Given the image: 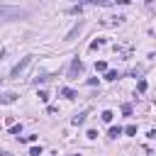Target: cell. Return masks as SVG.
Returning <instances> with one entry per match:
<instances>
[{
  "label": "cell",
  "mask_w": 156,
  "mask_h": 156,
  "mask_svg": "<svg viewBox=\"0 0 156 156\" xmlns=\"http://www.w3.org/2000/svg\"><path fill=\"white\" fill-rule=\"evenodd\" d=\"M37 98H39L41 102H46V100H49V93H46V90H39V93H37Z\"/></svg>",
  "instance_id": "obj_12"
},
{
  "label": "cell",
  "mask_w": 156,
  "mask_h": 156,
  "mask_svg": "<svg viewBox=\"0 0 156 156\" xmlns=\"http://www.w3.org/2000/svg\"><path fill=\"white\" fill-rule=\"evenodd\" d=\"M129 112H132V105H129V102H127V105H122V115H129Z\"/></svg>",
  "instance_id": "obj_19"
},
{
  "label": "cell",
  "mask_w": 156,
  "mask_h": 156,
  "mask_svg": "<svg viewBox=\"0 0 156 156\" xmlns=\"http://www.w3.org/2000/svg\"><path fill=\"white\" fill-rule=\"evenodd\" d=\"M17 100V93H2L0 95V105H10V102H15Z\"/></svg>",
  "instance_id": "obj_5"
},
{
  "label": "cell",
  "mask_w": 156,
  "mask_h": 156,
  "mask_svg": "<svg viewBox=\"0 0 156 156\" xmlns=\"http://www.w3.org/2000/svg\"><path fill=\"white\" fill-rule=\"evenodd\" d=\"M102 44H105V41H102V39H95V41H90V49H93V51H95V49H98V46H102Z\"/></svg>",
  "instance_id": "obj_14"
},
{
  "label": "cell",
  "mask_w": 156,
  "mask_h": 156,
  "mask_svg": "<svg viewBox=\"0 0 156 156\" xmlns=\"http://www.w3.org/2000/svg\"><path fill=\"white\" fill-rule=\"evenodd\" d=\"M95 71L105 73V71H107V63H105V61H95Z\"/></svg>",
  "instance_id": "obj_10"
},
{
  "label": "cell",
  "mask_w": 156,
  "mask_h": 156,
  "mask_svg": "<svg viewBox=\"0 0 156 156\" xmlns=\"http://www.w3.org/2000/svg\"><path fill=\"white\" fill-rule=\"evenodd\" d=\"M83 73V61L80 58H73L71 61V68H68V78H78Z\"/></svg>",
  "instance_id": "obj_3"
},
{
  "label": "cell",
  "mask_w": 156,
  "mask_h": 156,
  "mask_svg": "<svg viewBox=\"0 0 156 156\" xmlns=\"http://www.w3.org/2000/svg\"><path fill=\"white\" fill-rule=\"evenodd\" d=\"M80 29H83V22L78 20V24H73V27H71V32H68V34H66L63 39H66V41H73V39H76V37L80 34Z\"/></svg>",
  "instance_id": "obj_4"
},
{
  "label": "cell",
  "mask_w": 156,
  "mask_h": 156,
  "mask_svg": "<svg viewBox=\"0 0 156 156\" xmlns=\"http://www.w3.org/2000/svg\"><path fill=\"white\" fill-rule=\"evenodd\" d=\"M117 78H119L117 71H105V80H117Z\"/></svg>",
  "instance_id": "obj_8"
},
{
  "label": "cell",
  "mask_w": 156,
  "mask_h": 156,
  "mask_svg": "<svg viewBox=\"0 0 156 156\" xmlns=\"http://www.w3.org/2000/svg\"><path fill=\"white\" fill-rule=\"evenodd\" d=\"M124 132H127V134H129V136H134V134H136V127H134V124H129V127H127V129H124Z\"/></svg>",
  "instance_id": "obj_17"
},
{
  "label": "cell",
  "mask_w": 156,
  "mask_h": 156,
  "mask_svg": "<svg viewBox=\"0 0 156 156\" xmlns=\"http://www.w3.org/2000/svg\"><path fill=\"white\" fill-rule=\"evenodd\" d=\"M24 15H27V12L20 10V7H0V20H10V17L20 20V17H24Z\"/></svg>",
  "instance_id": "obj_2"
},
{
  "label": "cell",
  "mask_w": 156,
  "mask_h": 156,
  "mask_svg": "<svg viewBox=\"0 0 156 156\" xmlns=\"http://www.w3.org/2000/svg\"><path fill=\"white\" fill-rule=\"evenodd\" d=\"M0 156H12V154H7V151H0Z\"/></svg>",
  "instance_id": "obj_20"
},
{
  "label": "cell",
  "mask_w": 156,
  "mask_h": 156,
  "mask_svg": "<svg viewBox=\"0 0 156 156\" xmlns=\"http://www.w3.org/2000/svg\"><path fill=\"white\" fill-rule=\"evenodd\" d=\"M46 80H49L46 76H37V78H34V83H37V85H39V83H46Z\"/></svg>",
  "instance_id": "obj_18"
},
{
  "label": "cell",
  "mask_w": 156,
  "mask_h": 156,
  "mask_svg": "<svg viewBox=\"0 0 156 156\" xmlns=\"http://www.w3.org/2000/svg\"><path fill=\"white\" fill-rule=\"evenodd\" d=\"M136 90L144 93V90H146V80H139V83H136Z\"/></svg>",
  "instance_id": "obj_16"
},
{
  "label": "cell",
  "mask_w": 156,
  "mask_h": 156,
  "mask_svg": "<svg viewBox=\"0 0 156 156\" xmlns=\"http://www.w3.org/2000/svg\"><path fill=\"white\" fill-rule=\"evenodd\" d=\"M29 63H32V56H24L20 63H15V66H12V71H10V78H20V76L27 71V66H29Z\"/></svg>",
  "instance_id": "obj_1"
},
{
  "label": "cell",
  "mask_w": 156,
  "mask_h": 156,
  "mask_svg": "<svg viewBox=\"0 0 156 156\" xmlns=\"http://www.w3.org/2000/svg\"><path fill=\"white\" fill-rule=\"evenodd\" d=\"M41 151H44L41 146H32V149H29V156H41Z\"/></svg>",
  "instance_id": "obj_11"
},
{
  "label": "cell",
  "mask_w": 156,
  "mask_h": 156,
  "mask_svg": "<svg viewBox=\"0 0 156 156\" xmlns=\"http://www.w3.org/2000/svg\"><path fill=\"white\" fill-rule=\"evenodd\" d=\"M112 117H115V115H112L110 110H105V112H102V122H112Z\"/></svg>",
  "instance_id": "obj_13"
},
{
  "label": "cell",
  "mask_w": 156,
  "mask_h": 156,
  "mask_svg": "<svg viewBox=\"0 0 156 156\" xmlns=\"http://www.w3.org/2000/svg\"><path fill=\"white\" fill-rule=\"evenodd\" d=\"M85 117H88V112H80V115H76V117H73V124H83V122H85Z\"/></svg>",
  "instance_id": "obj_9"
},
{
  "label": "cell",
  "mask_w": 156,
  "mask_h": 156,
  "mask_svg": "<svg viewBox=\"0 0 156 156\" xmlns=\"http://www.w3.org/2000/svg\"><path fill=\"white\" fill-rule=\"evenodd\" d=\"M73 156H78V154H73Z\"/></svg>",
  "instance_id": "obj_21"
},
{
  "label": "cell",
  "mask_w": 156,
  "mask_h": 156,
  "mask_svg": "<svg viewBox=\"0 0 156 156\" xmlns=\"http://www.w3.org/2000/svg\"><path fill=\"white\" fill-rule=\"evenodd\" d=\"M107 134H110V139H117V136L122 134V127H110V132H107Z\"/></svg>",
  "instance_id": "obj_7"
},
{
  "label": "cell",
  "mask_w": 156,
  "mask_h": 156,
  "mask_svg": "<svg viewBox=\"0 0 156 156\" xmlns=\"http://www.w3.org/2000/svg\"><path fill=\"white\" fill-rule=\"evenodd\" d=\"M20 132H22V124H12L10 127V134H20Z\"/></svg>",
  "instance_id": "obj_15"
},
{
  "label": "cell",
  "mask_w": 156,
  "mask_h": 156,
  "mask_svg": "<svg viewBox=\"0 0 156 156\" xmlns=\"http://www.w3.org/2000/svg\"><path fill=\"white\" fill-rule=\"evenodd\" d=\"M61 95H63L66 100H73V98H76V90H71V88H63V90H61Z\"/></svg>",
  "instance_id": "obj_6"
}]
</instances>
